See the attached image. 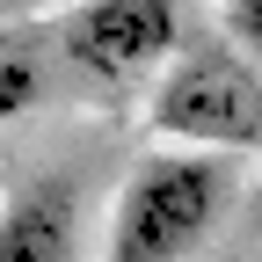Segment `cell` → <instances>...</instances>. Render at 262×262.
Listing matches in <instances>:
<instances>
[{
	"instance_id": "4",
	"label": "cell",
	"mask_w": 262,
	"mask_h": 262,
	"mask_svg": "<svg viewBox=\"0 0 262 262\" xmlns=\"http://www.w3.org/2000/svg\"><path fill=\"white\" fill-rule=\"evenodd\" d=\"M0 262H80V189L37 175L0 204Z\"/></svg>"
},
{
	"instance_id": "1",
	"label": "cell",
	"mask_w": 262,
	"mask_h": 262,
	"mask_svg": "<svg viewBox=\"0 0 262 262\" xmlns=\"http://www.w3.org/2000/svg\"><path fill=\"white\" fill-rule=\"evenodd\" d=\"M241 204V160L233 153H196V146H160L131 160L117 189L102 262H196L211 233Z\"/></svg>"
},
{
	"instance_id": "6",
	"label": "cell",
	"mask_w": 262,
	"mask_h": 262,
	"mask_svg": "<svg viewBox=\"0 0 262 262\" xmlns=\"http://www.w3.org/2000/svg\"><path fill=\"white\" fill-rule=\"evenodd\" d=\"M226 29L248 58H262V0H226Z\"/></svg>"
},
{
	"instance_id": "3",
	"label": "cell",
	"mask_w": 262,
	"mask_h": 262,
	"mask_svg": "<svg viewBox=\"0 0 262 262\" xmlns=\"http://www.w3.org/2000/svg\"><path fill=\"white\" fill-rule=\"evenodd\" d=\"M58 51L88 80L131 88L182 51V15H175V0H80L58 22Z\"/></svg>"
},
{
	"instance_id": "2",
	"label": "cell",
	"mask_w": 262,
	"mask_h": 262,
	"mask_svg": "<svg viewBox=\"0 0 262 262\" xmlns=\"http://www.w3.org/2000/svg\"><path fill=\"white\" fill-rule=\"evenodd\" d=\"M153 124L196 153H255L262 146V73L233 44H196L160 66Z\"/></svg>"
},
{
	"instance_id": "5",
	"label": "cell",
	"mask_w": 262,
	"mask_h": 262,
	"mask_svg": "<svg viewBox=\"0 0 262 262\" xmlns=\"http://www.w3.org/2000/svg\"><path fill=\"white\" fill-rule=\"evenodd\" d=\"M37 95H44V58H37V44L15 37V29H0V124L29 117Z\"/></svg>"
}]
</instances>
